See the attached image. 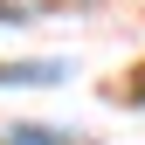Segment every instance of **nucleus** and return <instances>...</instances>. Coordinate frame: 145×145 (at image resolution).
Returning <instances> with one entry per match:
<instances>
[{
	"instance_id": "7ed1b4c3",
	"label": "nucleus",
	"mask_w": 145,
	"mask_h": 145,
	"mask_svg": "<svg viewBox=\"0 0 145 145\" xmlns=\"http://www.w3.org/2000/svg\"><path fill=\"white\" fill-rule=\"evenodd\" d=\"M138 97H145V83H138Z\"/></svg>"
},
{
	"instance_id": "f03ea898",
	"label": "nucleus",
	"mask_w": 145,
	"mask_h": 145,
	"mask_svg": "<svg viewBox=\"0 0 145 145\" xmlns=\"http://www.w3.org/2000/svg\"><path fill=\"white\" fill-rule=\"evenodd\" d=\"M7 145H76V131H48V124H14Z\"/></svg>"
},
{
	"instance_id": "f257e3e1",
	"label": "nucleus",
	"mask_w": 145,
	"mask_h": 145,
	"mask_svg": "<svg viewBox=\"0 0 145 145\" xmlns=\"http://www.w3.org/2000/svg\"><path fill=\"white\" fill-rule=\"evenodd\" d=\"M62 62H0V83H56Z\"/></svg>"
}]
</instances>
